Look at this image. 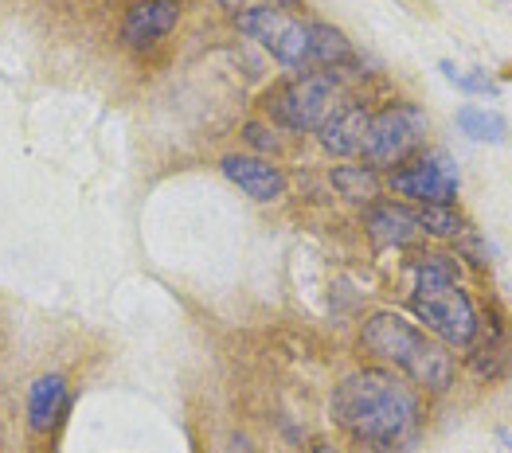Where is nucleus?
Returning <instances> with one entry per match:
<instances>
[{
    "mask_svg": "<svg viewBox=\"0 0 512 453\" xmlns=\"http://www.w3.org/2000/svg\"><path fill=\"white\" fill-rule=\"evenodd\" d=\"M329 411L356 446L403 453L423 426V395L395 371L360 368L337 383Z\"/></svg>",
    "mask_w": 512,
    "mask_h": 453,
    "instance_id": "f257e3e1",
    "label": "nucleus"
},
{
    "mask_svg": "<svg viewBox=\"0 0 512 453\" xmlns=\"http://www.w3.org/2000/svg\"><path fill=\"white\" fill-rule=\"evenodd\" d=\"M360 348L372 360L391 364L411 387L427 395H446L458 379V364L442 348V340H434L427 329H419L399 313H372L360 325Z\"/></svg>",
    "mask_w": 512,
    "mask_h": 453,
    "instance_id": "f03ea898",
    "label": "nucleus"
},
{
    "mask_svg": "<svg viewBox=\"0 0 512 453\" xmlns=\"http://www.w3.org/2000/svg\"><path fill=\"white\" fill-rule=\"evenodd\" d=\"M462 266L454 254H423L411 266V317H419L427 325L430 336H438L450 348H470L481 336V313L473 305V297L462 289Z\"/></svg>",
    "mask_w": 512,
    "mask_h": 453,
    "instance_id": "7ed1b4c3",
    "label": "nucleus"
},
{
    "mask_svg": "<svg viewBox=\"0 0 512 453\" xmlns=\"http://www.w3.org/2000/svg\"><path fill=\"white\" fill-rule=\"evenodd\" d=\"M423 141H427V114L415 102H391L368 114L360 157L368 161V168H399L423 149Z\"/></svg>",
    "mask_w": 512,
    "mask_h": 453,
    "instance_id": "20e7f679",
    "label": "nucleus"
},
{
    "mask_svg": "<svg viewBox=\"0 0 512 453\" xmlns=\"http://www.w3.org/2000/svg\"><path fill=\"white\" fill-rule=\"evenodd\" d=\"M341 102H344L341 71H305L294 83L278 86L266 98V110H270V118L282 125V129L317 133V125L325 122Z\"/></svg>",
    "mask_w": 512,
    "mask_h": 453,
    "instance_id": "39448f33",
    "label": "nucleus"
},
{
    "mask_svg": "<svg viewBox=\"0 0 512 453\" xmlns=\"http://www.w3.org/2000/svg\"><path fill=\"white\" fill-rule=\"evenodd\" d=\"M235 28L247 40H255L270 59H278L286 71L313 67V59H309V24L298 20L294 12L274 8V4H251V8L235 12Z\"/></svg>",
    "mask_w": 512,
    "mask_h": 453,
    "instance_id": "423d86ee",
    "label": "nucleus"
},
{
    "mask_svg": "<svg viewBox=\"0 0 512 453\" xmlns=\"http://www.w3.org/2000/svg\"><path fill=\"white\" fill-rule=\"evenodd\" d=\"M391 192L419 200L423 207H446L458 200L462 176L450 153H427L419 161H407L403 168H391Z\"/></svg>",
    "mask_w": 512,
    "mask_h": 453,
    "instance_id": "0eeeda50",
    "label": "nucleus"
},
{
    "mask_svg": "<svg viewBox=\"0 0 512 453\" xmlns=\"http://www.w3.org/2000/svg\"><path fill=\"white\" fill-rule=\"evenodd\" d=\"M176 20H180V0H137L126 8L118 36L133 51H149L176 28Z\"/></svg>",
    "mask_w": 512,
    "mask_h": 453,
    "instance_id": "6e6552de",
    "label": "nucleus"
},
{
    "mask_svg": "<svg viewBox=\"0 0 512 453\" xmlns=\"http://www.w3.org/2000/svg\"><path fill=\"white\" fill-rule=\"evenodd\" d=\"M219 172H223L239 192H247L251 200H258V204H274V200L286 196V172L278 165H270V161H262V157L231 153V157L219 161Z\"/></svg>",
    "mask_w": 512,
    "mask_h": 453,
    "instance_id": "1a4fd4ad",
    "label": "nucleus"
},
{
    "mask_svg": "<svg viewBox=\"0 0 512 453\" xmlns=\"http://www.w3.org/2000/svg\"><path fill=\"white\" fill-rule=\"evenodd\" d=\"M368 114L360 102H341L325 122L317 125V141L329 157H341V161H352L360 157V141H364V125H368Z\"/></svg>",
    "mask_w": 512,
    "mask_h": 453,
    "instance_id": "9d476101",
    "label": "nucleus"
},
{
    "mask_svg": "<svg viewBox=\"0 0 512 453\" xmlns=\"http://www.w3.org/2000/svg\"><path fill=\"white\" fill-rule=\"evenodd\" d=\"M63 407H67V379L59 371H47L28 387V430L51 434L63 418Z\"/></svg>",
    "mask_w": 512,
    "mask_h": 453,
    "instance_id": "9b49d317",
    "label": "nucleus"
},
{
    "mask_svg": "<svg viewBox=\"0 0 512 453\" xmlns=\"http://www.w3.org/2000/svg\"><path fill=\"white\" fill-rule=\"evenodd\" d=\"M368 235L376 247H411L423 231L415 223V211L403 204H372L368 207Z\"/></svg>",
    "mask_w": 512,
    "mask_h": 453,
    "instance_id": "f8f14e48",
    "label": "nucleus"
},
{
    "mask_svg": "<svg viewBox=\"0 0 512 453\" xmlns=\"http://www.w3.org/2000/svg\"><path fill=\"white\" fill-rule=\"evenodd\" d=\"M309 59H313L317 71H337L352 59V43H348L341 28L313 20L309 24Z\"/></svg>",
    "mask_w": 512,
    "mask_h": 453,
    "instance_id": "ddd939ff",
    "label": "nucleus"
},
{
    "mask_svg": "<svg viewBox=\"0 0 512 453\" xmlns=\"http://www.w3.org/2000/svg\"><path fill=\"white\" fill-rule=\"evenodd\" d=\"M458 125L466 129L470 141H481V145H505V137H509L505 114L481 110V106H462V110H458Z\"/></svg>",
    "mask_w": 512,
    "mask_h": 453,
    "instance_id": "4468645a",
    "label": "nucleus"
},
{
    "mask_svg": "<svg viewBox=\"0 0 512 453\" xmlns=\"http://www.w3.org/2000/svg\"><path fill=\"white\" fill-rule=\"evenodd\" d=\"M333 184L341 188V196L360 200V204H376V196H380V176L368 165H341L333 172Z\"/></svg>",
    "mask_w": 512,
    "mask_h": 453,
    "instance_id": "2eb2a0df",
    "label": "nucleus"
},
{
    "mask_svg": "<svg viewBox=\"0 0 512 453\" xmlns=\"http://www.w3.org/2000/svg\"><path fill=\"white\" fill-rule=\"evenodd\" d=\"M415 223H419V231L430 235V239H458V235L466 231V219L458 215V207L454 204L423 207V211H415Z\"/></svg>",
    "mask_w": 512,
    "mask_h": 453,
    "instance_id": "dca6fc26",
    "label": "nucleus"
},
{
    "mask_svg": "<svg viewBox=\"0 0 512 453\" xmlns=\"http://www.w3.org/2000/svg\"><path fill=\"white\" fill-rule=\"evenodd\" d=\"M438 67H442L446 83H454L458 90H466V94H497V83H493L489 75H481L477 67H458V63H450V59H442Z\"/></svg>",
    "mask_w": 512,
    "mask_h": 453,
    "instance_id": "f3484780",
    "label": "nucleus"
},
{
    "mask_svg": "<svg viewBox=\"0 0 512 453\" xmlns=\"http://www.w3.org/2000/svg\"><path fill=\"white\" fill-rule=\"evenodd\" d=\"M458 250H462V258H466L470 266H489V258H493L489 243H485L477 231H470V227L458 235Z\"/></svg>",
    "mask_w": 512,
    "mask_h": 453,
    "instance_id": "a211bd4d",
    "label": "nucleus"
},
{
    "mask_svg": "<svg viewBox=\"0 0 512 453\" xmlns=\"http://www.w3.org/2000/svg\"><path fill=\"white\" fill-rule=\"evenodd\" d=\"M243 141H247V145H255V149H262V153H278V149H282L278 133H274V129H266L262 122L243 125Z\"/></svg>",
    "mask_w": 512,
    "mask_h": 453,
    "instance_id": "6ab92c4d",
    "label": "nucleus"
},
{
    "mask_svg": "<svg viewBox=\"0 0 512 453\" xmlns=\"http://www.w3.org/2000/svg\"><path fill=\"white\" fill-rule=\"evenodd\" d=\"M231 453H255V446H251V438L235 434V438H231Z\"/></svg>",
    "mask_w": 512,
    "mask_h": 453,
    "instance_id": "aec40b11",
    "label": "nucleus"
},
{
    "mask_svg": "<svg viewBox=\"0 0 512 453\" xmlns=\"http://www.w3.org/2000/svg\"><path fill=\"white\" fill-rule=\"evenodd\" d=\"M309 453H341V446H333V442H313Z\"/></svg>",
    "mask_w": 512,
    "mask_h": 453,
    "instance_id": "412c9836",
    "label": "nucleus"
},
{
    "mask_svg": "<svg viewBox=\"0 0 512 453\" xmlns=\"http://www.w3.org/2000/svg\"><path fill=\"white\" fill-rule=\"evenodd\" d=\"M356 453H395V450H380V446H356Z\"/></svg>",
    "mask_w": 512,
    "mask_h": 453,
    "instance_id": "4be33fe9",
    "label": "nucleus"
},
{
    "mask_svg": "<svg viewBox=\"0 0 512 453\" xmlns=\"http://www.w3.org/2000/svg\"><path fill=\"white\" fill-rule=\"evenodd\" d=\"M219 4H223V8H235V12H239V8L247 4V0H219Z\"/></svg>",
    "mask_w": 512,
    "mask_h": 453,
    "instance_id": "5701e85b",
    "label": "nucleus"
},
{
    "mask_svg": "<svg viewBox=\"0 0 512 453\" xmlns=\"http://www.w3.org/2000/svg\"><path fill=\"white\" fill-rule=\"evenodd\" d=\"M274 8H301V0H278Z\"/></svg>",
    "mask_w": 512,
    "mask_h": 453,
    "instance_id": "b1692460",
    "label": "nucleus"
},
{
    "mask_svg": "<svg viewBox=\"0 0 512 453\" xmlns=\"http://www.w3.org/2000/svg\"><path fill=\"white\" fill-rule=\"evenodd\" d=\"M501 4H505V0H501Z\"/></svg>",
    "mask_w": 512,
    "mask_h": 453,
    "instance_id": "393cba45",
    "label": "nucleus"
}]
</instances>
